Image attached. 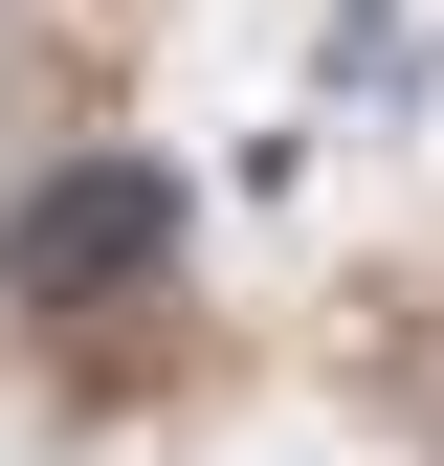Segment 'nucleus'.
I'll use <instances>...</instances> for the list:
<instances>
[{"label": "nucleus", "mask_w": 444, "mask_h": 466, "mask_svg": "<svg viewBox=\"0 0 444 466\" xmlns=\"http://www.w3.org/2000/svg\"><path fill=\"white\" fill-rule=\"evenodd\" d=\"M156 245H178V178H156V156H67V178L23 200V245H0V267H23V311H89V289H111V311H156Z\"/></svg>", "instance_id": "f257e3e1"}]
</instances>
